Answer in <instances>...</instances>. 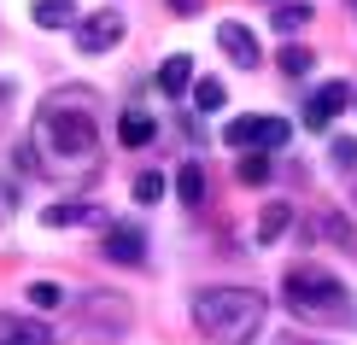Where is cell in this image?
Returning <instances> with one entry per match:
<instances>
[{"instance_id":"cell-24","label":"cell","mask_w":357,"mask_h":345,"mask_svg":"<svg viewBox=\"0 0 357 345\" xmlns=\"http://www.w3.org/2000/svg\"><path fill=\"white\" fill-rule=\"evenodd\" d=\"M12 205H18V187H12V182H6V176H0V222H6V217H12Z\"/></svg>"},{"instance_id":"cell-21","label":"cell","mask_w":357,"mask_h":345,"mask_svg":"<svg viewBox=\"0 0 357 345\" xmlns=\"http://www.w3.org/2000/svg\"><path fill=\"white\" fill-rule=\"evenodd\" d=\"M135 199H141V205H158V199H165V176H158V170H141V176H135Z\"/></svg>"},{"instance_id":"cell-23","label":"cell","mask_w":357,"mask_h":345,"mask_svg":"<svg viewBox=\"0 0 357 345\" xmlns=\"http://www.w3.org/2000/svg\"><path fill=\"white\" fill-rule=\"evenodd\" d=\"M334 170H357V141H334Z\"/></svg>"},{"instance_id":"cell-1","label":"cell","mask_w":357,"mask_h":345,"mask_svg":"<svg viewBox=\"0 0 357 345\" xmlns=\"http://www.w3.org/2000/svg\"><path fill=\"white\" fill-rule=\"evenodd\" d=\"M94 88H53L29 123V164L53 182H88L100 170V117Z\"/></svg>"},{"instance_id":"cell-14","label":"cell","mask_w":357,"mask_h":345,"mask_svg":"<svg viewBox=\"0 0 357 345\" xmlns=\"http://www.w3.org/2000/svg\"><path fill=\"white\" fill-rule=\"evenodd\" d=\"M176 199H182V205H205V170L193 158L176 170Z\"/></svg>"},{"instance_id":"cell-17","label":"cell","mask_w":357,"mask_h":345,"mask_svg":"<svg viewBox=\"0 0 357 345\" xmlns=\"http://www.w3.org/2000/svg\"><path fill=\"white\" fill-rule=\"evenodd\" d=\"M234 176H241L246 187H264V182H270V153H246V158H234Z\"/></svg>"},{"instance_id":"cell-12","label":"cell","mask_w":357,"mask_h":345,"mask_svg":"<svg viewBox=\"0 0 357 345\" xmlns=\"http://www.w3.org/2000/svg\"><path fill=\"white\" fill-rule=\"evenodd\" d=\"M100 211L88 199H59V205H47V211H41V222H47V229H77V222H94Z\"/></svg>"},{"instance_id":"cell-27","label":"cell","mask_w":357,"mask_h":345,"mask_svg":"<svg viewBox=\"0 0 357 345\" xmlns=\"http://www.w3.org/2000/svg\"><path fill=\"white\" fill-rule=\"evenodd\" d=\"M351 6H357V0H351Z\"/></svg>"},{"instance_id":"cell-20","label":"cell","mask_w":357,"mask_h":345,"mask_svg":"<svg viewBox=\"0 0 357 345\" xmlns=\"http://www.w3.org/2000/svg\"><path fill=\"white\" fill-rule=\"evenodd\" d=\"M29 305H36V310H59V305H65V287H59V281H29Z\"/></svg>"},{"instance_id":"cell-2","label":"cell","mask_w":357,"mask_h":345,"mask_svg":"<svg viewBox=\"0 0 357 345\" xmlns=\"http://www.w3.org/2000/svg\"><path fill=\"white\" fill-rule=\"evenodd\" d=\"M270 298L258 287H199L193 293V322L211 345H252L264 334Z\"/></svg>"},{"instance_id":"cell-25","label":"cell","mask_w":357,"mask_h":345,"mask_svg":"<svg viewBox=\"0 0 357 345\" xmlns=\"http://www.w3.org/2000/svg\"><path fill=\"white\" fill-rule=\"evenodd\" d=\"M199 6H205V0H170V12H188V18H193Z\"/></svg>"},{"instance_id":"cell-18","label":"cell","mask_w":357,"mask_h":345,"mask_svg":"<svg viewBox=\"0 0 357 345\" xmlns=\"http://www.w3.org/2000/svg\"><path fill=\"white\" fill-rule=\"evenodd\" d=\"M275 65H281V77H287V82H299V77H310V65H317V59H310L305 47H293V41H287Z\"/></svg>"},{"instance_id":"cell-19","label":"cell","mask_w":357,"mask_h":345,"mask_svg":"<svg viewBox=\"0 0 357 345\" xmlns=\"http://www.w3.org/2000/svg\"><path fill=\"white\" fill-rule=\"evenodd\" d=\"M222 100H229V88H222L217 77H199V82H193V106H199V112H222Z\"/></svg>"},{"instance_id":"cell-28","label":"cell","mask_w":357,"mask_h":345,"mask_svg":"<svg viewBox=\"0 0 357 345\" xmlns=\"http://www.w3.org/2000/svg\"><path fill=\"white\" fill-rule=\"evenodd\" d=\"M351 199H357V193H351Z\"/></svg>"},{"instance_id":"cell-10","label":"cell","mask_w":357,"mask_h":345,"mask_svg":"<svg viewBox=\"0 0 357 345\" xmlns=\"http://www.w3.org/2000/svg\"><path fill=\"white\" fill-rule=\"evenodd\" d=\"M188 88H193V59H188V53H170L165 65H158V94H165V100H182Z\"/></svg>"},{"instance_id":"cell-6","label":"cell","mask_w":357,"mask_h":345,"mask_svg":"<svg viewBox=\"0 0 357 345\" xmlns=\"http://www.w3.org/2000/svg\"><path fill=\"white\" fill-rule=\"evenodd\" d=\"M100 252H106L112 263H129L135 269L146 258V234L135 229V222H106V234H100Z\"/></svg>"},{"instance_id":"cell-15","label":"cell","mask_w":357,"mask_h":345,"mask_svg":"<svg viewBox=\"0 0 357 345\" xmlns=\"http://www.w3.org/2000/svg\"><path fill=\"white\" fill-rule=\"evenodd\" d=\"M310 18H317V12H310V0H293V6H287V0H275V29H281V36H293V29H305Z\"/></svg>"},{"instance_id":"cell-9","label":"cell","mask_w":357,"mask_h":345,"mask_svg":"<svg viewBox=\"0 0 357 345\" xmlns=\"http://www.w3.org/2000/svg\"><path fill=\"white\" fill-rule=\"evenodd\" d=\"M217 47L234 59V65H258V36L246 24H217Z\"/></svg>"},{"instance_id":"cell-22","label":"cell","mask_w":357,"mask_h":345,"mask_svg":"<svg viewBox=\"0 0 357 345\" xmlns=\"http://www.w3.org/2000/svg\"><path fill=\"white\" fill-rule=\"evenodd\" d=\"M322 234H328V240H340V246H351V252H357V229H351L346 217H328V222H322Z\"/></svg>"},{"instance_id":"cell-16","label":"cell","mask_w":357,"mask_h":345,"mask_svg":"<svg viewBox=\"0 0 357 345\" xmlns=\"http://www.w3.org/2000/svg\"><path fill=\"white\" fill-rule=\"evenodd\" d=\"M287 222H293V205H270V211L258 217V246H275V240L287 234Z\"/></svg>"},{"instance_id":"cell-7","label":"cell","mask_w":357,"mask_h":345,"mask_svg":"<svg viewBox=\"0 0 357 345\" xmlns=\"http://www.w3.org/2000/svg\"><path fill=\"white\" fill-rule=\"evenodd\" d=\"M346 106H351V88L346 82H322L317 94L305 100V129H328L334 112H346Z\"/></svg>"},{"instance_id":"cell-5","label":"cell","mask_w":357,"mask_h":345,"mask_svg":"<svg viewBox=\"0 0 357 345\" xmlns=\"http://www.w3.org/2000/svg\"><path fill=\"white\" fill-rule=\"evenodd\" d=\"M123 12H88V18H77V47L82 53H112L117 41H123Z\"/></svg>"},{"instance_id":"cell-8","label":"cell","mask_w":357,"mask_h":345,"mask_svg":"<svg viewBox=\"0 0 357 345\" xmlns=\"http://www.w3.org/2000/svg\"><path fill=\"white\" fill-rule=\"evenodd\" d=\"M0 345H59V339H53V328H47V322L0 310Z\"/></svg>"},{"instance_id":"cell-3","label":"cell","mask_w":357,"mask_h":345,"mask_svg":"<svg viewBox=\"0 0 357 345\" xmlns=\"http://www.w3.org/2000/svg\"><path fill=\"white\" fill-rule=\"evenodd\" d=\"M281 305H287V316L317 322V328H346V322H357L351 287L334 275V269H322V263H293L287 275H281Z\"/></svg>"},{"instance_id":"cell-26","label":"cell","mask_w":357,"mask_h":345,"mask_svg":"<svg viewBox=\"0 0 357 345\" xmlns=\"http://www.w3.org/2000/svg\"><path fill=\"white\" fill-rule=\"evenodd\" d=\"M351 106H357V94H351Z\"/></svg>"},{"instance_id":"cell-11","label":"cell","mask_w":357,"mask_h":345,"mask_svg":"<svg viewBox=\"0 0 357 345\" xmlns=\"http://www.w3.org/2000/svg\"><path fill=\"white\" fill-rule=\"evenodd\" d=\"M29 18L41 29H77V0H29Z\"/></svg>"},{"instance_id":"cell-4","label":"cell","mask_w":357,"mask_h":345,"mask_svg":"<svg viewBox=\"0 0 357 345\" xmlns=\"http://www.w3.org/2000/svg\"><path fill=\"white\" fill-rule=\"evenodd\" d=\"M287 141H293L287 117H229L222 123V146H234V153H275Z\"/></svg>"},{"instance_id":"cell-13","label":"cell","mask_w":357,"mask_h":345,"mask_svg":"<svg viewBox=\"0 0 357 345\" xmlns=\"http://www.w3.org/2000/svg\"><path fill=\"white\" fill-rule=\"evenodd\" d=\"M153 135H158L153 112H123V117H117V141H123V146H153Z\"/></svg>"}]
</instances>
